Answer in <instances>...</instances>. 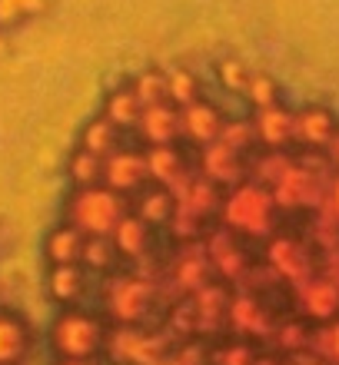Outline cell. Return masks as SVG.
I'll return each mask as SVG.
<instances>
[{
	"mask_svg": "<svg viewBox=\"0 0 339 365\" xmlns=\"http://www.w3.org/2000/svg\"><path fill=\"white\" fill-rule=\"evenodd\" d=\"M280 206L266 186L253 180L236 182L233 190L223 192L220 202V226L230 230L233 236H240L243 242H270L280 226Z\"/></svg>",
	"mask_w": 339,
	"mask_h": 365,
	"instance_id": "cell-1",
	"label": "cell"
},
{
	"mask_svg": "<svg viewBox=\"0 0 339 365\" xmlns=\"http://www.w3.org/2000/svg\"><path fill=\"white\" fill-rule=\"evenodd\" d=\"M126 212H130V200L123 192L110 186H87V190L70 192L64 206V222L80 230L87 240H110Z\"/></svg>",
	"mask_w": 339,
	"mask_h": 365,
	"instance_id": "cell-2",
	"label": "cell"
},
{
	"mask_svg": "<svg viewBox=\"0 0 339 365\" xmlns=\"http://www.w3.org/2000/svg\"><path fill=\"white\" fill-rule=\"evenodd\" d=\"M153 306L156 279H146L140 269H120L100 286V309L110 326H143Z\"/></svg>",
	"mask_w": 339,
	"mask_h": 365,
	"instance_id": "cell-3",
	"label": "cell"
},
{
	"mask_svg": "<svg viewBox=\"0 0 339 365\" xmlns=\"http://www.w3.org/2000/svg\"><path fill=\"white\" fill-rule=\"evenodd\" d=\"M107 319L84 306L60 309L50 322V349L57 359H100L107 349Z\"/></svg>",
	"mask_w": 339,
	"mask_h": 365,
	"instance_id": "cell-4",
	"label": "cell"
},
{
	"mask_svg": "<svg viewBox=\"0 0 339 365\" xmlns=\"http://www.w3.org/2000/svg\"><path fill=\"white\" fill-rule=\"evenodd\" d=\"M263 262H266V272L286 289H300L306 279H313L320 272L313 242L300 240V236H286V232H276L266 242Z\"/></svg>",
	"mask_w": 339,
	"mask_h": 365,
	"instance_id": "cell-5",
	"label": "cell"
},
{
	"mask_svg": "<svg viewBox=\"0 0 339 365\" xmlns=\"http://www.w3.org/2000/svg\"><path fill=\"white\" fill-rule=\"evenodd\" d=\"M220 282L210 266V256H206L203 240L196 242H180V250L170 256V262L163 266V286H173L176 299H190L196 296L200 289Z\"/></svg>",
	"mask_w": 339,
	"mask_h": 365,
	"instance_id": "cell-6",
	"label": "cell"
},
{
	"mask_svg": "<svg viewBox=\"0 0 339 365\" xmlns=\"http://www.w3.org/2000/svg\"><path fill=\"white\" fill-rule=\"evenodd\" d=\"M116 365H163L170 356V346L143 326H110L107 349H103Z\"/></svg>",
	"mask_w": 339,
	"mask_h": 365,
	"instance_id": "cell-7",
	"label": "cell"
},
{
	"mask_svg": "<svg viewBox=\"0 0 339 365\" xmlns=\"http://www.w3.org/2000/svg\"><path fill=\"white\" fill-rule=\"evenodd\" d=\"M280 326V319L270 312L266 299L260 292H250V289H240L230 296V309H226V329L236 332V339H273Z\"/></svg>",
	"mask_w": 339,
	"mask_h": 365,
	"instance_id": "cell-8",
	"label": "cell"
},
{
	"mask_svg": "<svg viewBox=\"0 0 339 365\" xmlns=\"http://www.w3.org/2000/svg\"><path fill=\"white\" fill-rule=\"evenodd\" d=\"M203 246H206L210 266H213L220 282H233V286H243V282H246L253 259H250V246H246L240 236H233L230 230L216 226L213 232L203 236Z\"/></svg>",
	"mask_w": 339,
	"mask_h": 365,
	"instance_id": "cell-9",
	"label": "cell"
},
{
	"mask_svg": "<svg viewBox=\"0 0 339 365\" xmlns=\"http://www.w3.org/2000/svg\"><path fill=\"white\" fill-rule=\"evenodd\" d=\"M103 186L123 192L133 200L140 190L150 186V170H146V150L143 146H123L113 156L103 160Z\"/></svg>",
	"mask_w": 339,
	"mask_h": 365,
	"instance_id": "cell-10",
	"label": "cell"
},
{
	"mask_svg": "<svg viewBox=\"0 0 339 365\" xmlns=\"http://www.w3.org/2000/svg\"><path fill=\"white\" fill-rule=\"evenodd\" d=\"M250 123L260 150L293 153V146H296V110H290L283 103L266 106V110H253Z\"/></svg>",
	"mask_w": 339,
	"mask_h": 365,
	"instance_id": "cell-11",
	"label": "cell"
},
{
	"mask_svg": "<svg viewBox=\"0 0 339 365\" xmlns=\"http://www.w3.org/2000/svg\"><path fill=\"white\" fill-rule=\"evenodd\" d=\"M293 296H296V316L306 319L310 326H323L339 316V282L326 272L306 279L300 289H293Z\"/></svg>",
	"mask_w": 339,
	"mask_h": 365,
	"instance_id": "cell-12",
	"label": "cell"
},
{
	"mask_svg": "<svg viewBox=\"0 0 339 365\" xmlns=\"http://www.w3.org/2000/svg\"><path fill=\"white\" fill-rule=\"evenodd\" d=\"M226 116L220 113V106L210 103V100H196V103L183 106L180 110V143H186L193 153L206 150L210 143H216L223 136Z\"/></svg>",
	"mask_w": 339,
	"mask_h": 365,
	"instance_id": "cell-13",
	"label": "cell"
},
{
	"mask_svg": "<svg viewBox=\"0 0 339 365\" xmlns=\"http://www.w3.org/2000/svg\"><path fill=\"white\" fill-rule=\"evenodd\" d=\"M339 133V120L326 106H303L296 110V150L303 153H326L333 136Z\"/></svg>",
	"mask_w": 339,
	"mask_h": 365,
	"instance_id": "cell-14",
	"label": "cell"
},
{
	"mask_svg": "<svg viewBox=\"0 0 339 365\" xmlns=\"http://www.w3.org/2000/svg\"><path fill=\"white\" fill-rule=\"evenodd\" d=\"M140 146H176L180 143V110L170 100L146 106L136 123Z\"/></svg>",
	"mask_w": 339,
	"mask_h": 365,
	"instance_id": "cell-15",
	"label": "cell"
},
{
	"mask_svg": "<svg viewBox=\"0 0 339 365\" xmlns=\"http://www.w3.org/2000/svg\"><path fill=\"white\" fill-rule=\"evenodd\" d=\"M146 150V170H150V182L156 186H166L173 192L186 176L193 173L196 166H190V160L183 156L180 143L176 146H143Z\"/></svg>",
	"mask_w": 339,
	"mask_h": 365,
	"instance_id": "cell-16",
	"label": "cell"
},
{
	"mask_svg": "<svg viewBox=\"0 0 339 365\" xmlns=\"http://www.w3.org/2000/svg\"><path fill=\"white\" fill-rule=\"evenodd\" d=\"M34 346L27 319L14 309H0V365H20Z\"/></svg>",
	"mask_w": 339,
	"mask_h": 365,
	"instance_id": "cell-17",
	"label": "cell"
},
{
	"mask_svg": "<svg viewBox=\"0 0 339 365\" xmlns=\"http://www.w3.org/2000/svg\"><path fill=\"white\" fill-rule=\"evenodd\" d=\"M113 246H116V252H120V259L123 262H140V259H146L150 256V246H153V226H146L140 216H136L133 210L123 216V222L113 230Z\"/></svg>",
	"mask_w": 339,
	"mask_h": 365,
	"instance_id": "cell-18",
	"label": "cell"
},
{
	"mask_svg": "<svg viewBox=\"0 0 339 365\" xmlns=\"http://www.w3.org/2000/svg\"><path fill=\"white\" fill-rule=\"evenodd\" d=\"M84 250H87V236L74 230L70 222H60L47 232L44 240V256L47 266H80L84 262Z\"/></svg>",
	"mask_w": 339,
	"mask_h": 365,
	"instance_id": "cell-19",
	"label": "cell"
},
{
	"mask_svg": "<svg viewBox=\"0 0 339 365\" xmlns=\"http://www.w3.org/2000/svg\"><path fill=\"white\" fill-rule=\"evenodd\" d=\"M87 286H90V272L84 266H50L47 269V296L60 309L80 306Z\"/></svg>",
	"mask_w": 339,
	"mask_h": 365,
	"instance_id": "cell-20",
	"label": "cell"
},
{
	"mask_svg": "<svg viewBox=\"0 0 339 365\" xmlns=\"http://www.w3.org/2000/svg\"><path fill=\"white\" fill-rule=\"evenodd\" d=\"M77 146L80 150H87V153H93V156H100V160H107V156H113L116 150H123L126 146V133L116 123H110L103 113H97L84 123Z\"/></svg>",
	"mask_w": 339,
	"mask_h": 365,
	"instance_id": "cell-21",
	"label": "cell"
},
{
	"mask_svg": "<svg viewBox=\"0 0 339 365\" xmlns=\"http://www.w3.org/2000/svg\"><path fill=\"white\" fill-rule=\"evenodd\" d=\"M130 210H133L136 216L146 222V226L160 230V226H170V220H173L176 200H173V192L166 190V186L150 182L146 190H140L133 200H130Z\"/></svg>",
	"mask_w": 339,
	"mask_h": 365,
	"instance_id": "cell-22",
	"label": "cell"
},
{
	"mask_svg": "<svg viewBox=\"0 0 339 365\" xmlns=\"http://www.w3.org/2000/svg\"><path fill=\"white\" fill-rule=\"evenodd\" d=\"M100 113L107 116L110 123L120 126L126 136L136 133V123H140V116H143V103L136 100L133 87H130V80H126V83H120L116 90H110L107 100H103V106H100Z\"/></svg>",
	"mask_w": 339,
	"mask_h": 365,
	"instance_id": "cell-23",
	"label": "cell"
},
{
	"mask_svg": "<svg viewBox=\"0 0 339 365\" xmlns=\"http://www.w3.org/2000/svg\"><path fill=\"white\" fill-rule=\"evenodd\" d=\"M166 100L183 110V106L203 100V83H200V73L190 67H170L166 70Z\"/></svg>",
	"mask_w": 339,
	"mask_h": 365,
	"instance_id": "cell-24",
	"label": "cell"
},
{
	"mask_svg": "<svg viewBox=\"0 0 339 365\" xmlns=\"http://www.w3.org/2000/svg\"><path fill=\"white\" fill-rule=\"evenodd\" d=\"M67 176H70V182H74V190L103 186V160L77 146V150L67 156Z\"/></svg>",
	"mask_w": 339,
	"mask_h": 365,
	"instance_id": "cell-25",
	"label": "cell"
},
{
	"mask_svg": "<svg viewBox=\"0 0 339 365\" xmlns=\"http://www.w3.org/2000/svg\"><path fill=\"white\" fill-rule=\"evenodd\" d=\"M120 252H116L113 240H87V250H84V269L93 276H113V272H120Z\"/></svg>",
	"mask_w": 339,
	"mask_h": 365,
	"instance_id": "cell-26",
	"label": "cell"
},
{
	"mask_svg": "<svg viewBox=\"0 0 339 365\" xmlns=\"http://www.w3.org/2000/svg\"><path fill=\"white\" fill-rule=\"evenodd\" d=\"M130 87H133L136 100L146 106H153V103H163L166 100V70H140L136 77H130Z\"/></svg>",
	"mask_w": 339,
	"mask_h": 365,
	"instance_id": "cell-27",
	"label": "cell"
},
{
	"mask_svg": "<svg viewBox=\"0 0 339 365\" xmlns=\"http://www.w3.org/2000/svg\"><path fill=\"white\" fill-rule=\"evenodd\" d=\"M243 100L250 103V113L253 110H266V106H276L283 103V93H280V83L266 73V70H256L250 80V87L243 93Z\"/></svg>",
	"mask_w": 339,
	"mask_h": 365,
	"instance_id": "cell-28",
	"label": "cell"
},
{
	"mask_svg": "<svg viewBox=\"0 0 339 365\" xmlns=\"http://www.w3.org/2000/svg\"><path fill=\"white\" fill-rule=\"evenodd\" d=\"M216 80H220V87L226 90V93H246V87H250V80L256 70H250L246 63H243L240 57H223L216 60Z\"/></svg>",
	"mask_w": 339,
	"mask_h": 365,
	"instance_id": "cell-29",
	"label": "cell"
},
{
	"mask_svg": "<svg viewBox=\"0 0 339 365\" xmlns=\"http://www.w3.org/2000/svg\"><path fill=\"white\" fill-rule=\"evenodd\" d=\"M310 352H316L320 359H326L330 365H339V316L333 322L313 326V346Z\"/></svg>",
	"mask_w": 339,
	"mask_h": 365,
	"instance_id": "cell-30",
	"label": "cell"
},
{
	"mask_svg": "<svg viewBox=\"0 0 339 365\" xmlns=\"http://www.w3.org/2000/svg\"><path fill=\"white\" fill-rule=\"evenodd\" d=\"M37 7H40V0H0V27L27 20Z\"/></svg>",
	"mask_w": 339,
	"mask_h": 365,
	"instance_id": "cell-31",
	"label": "cell"
},
{
	"mask_svg": "<svg viewBox=\"0 0 339 365\" xmlns=\"http://www.w3.org/2000/svg\"><path fill=\"white\" fill-rule=\"evenodd\" d=\"M323 216V220H330L339 226V173L330 180V186H326V196H323L320 210H316Z\"/></svg>",
	"mask_w": 339,
	"mask_h": 365,
	"instance_id": "cell-32",
	"label": "cell"
},
{
	"mask_svg": "<svg viewBox=\"0 0 339 365\" xmlns=\"http://www.w3.org/2000/svg\"><path fill=\"white\" fill-rule=\"evenodd\" d=\"M283 365H330L326 359H320L316 352H300V356H290Z\"/></svg>",
	"mask_w": 339,
	"mask_h": 365,
	"instance_id": "cell-33",
	"label": "cell"
},
{
	"mask_svg": "<svg viewBox=\"0 0 339 365\" xmlns=\"http://www.w3.org/2000/svg\"><path fill=\"white\" fill-rule=\"evenodd\" d=\"M326 160H330V166H333V173H339V133L333 136V143L326 146Z\"/></svg>",
	"mask_w": 339,
	"mask_h": 365,
	"instance_id": "cell-34",
	"label": "cell"
},
{
	"mask_svg": "<svg viewBox=\"0 0 339 365\" xmlns=\"http://www.w3.org/2000/svg\"><path fill=\"white\" fill-rule=\"evenodd\" d=\"M54 365H100L97 359H57Z\"/></svg>",
	"mask_w": 339,
	"mask_h": 365,
	"instance_id": "cell-35",
	"label": "cell"
}]
</instances>
